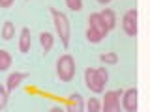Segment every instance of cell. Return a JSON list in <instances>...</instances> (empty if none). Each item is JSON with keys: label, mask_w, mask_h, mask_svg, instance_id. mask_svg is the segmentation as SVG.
<instances>
[{"label": "cell", "mask_w": 150, "mask_h": 112, "mask_svg": "<svg viewBox=\"0 0 150 112\" xmlns=\"http://www.w3.org/2000/svg\"><path fill=\"white\" fill-rule=\"evenodd\" d=\"M107 80H109V71H107V67H98V69L88 67L86 71H84V84H86V88L92 90L94 93H101L105 90Z\"/></svg>", "instance_id": "1"}, {"label": "cell", "mask_w": 150, "mask_h": 112, "mask_svg": "<svg viewBox=\"0 0 150 112\" xmlns=\"http://www.w3.org/2000/svg\"><path fill=\"white\" fill-rule=\"evenodd\" d=\"M49 11H51V15H53L54 28H56V34H58L60 41H62L64 47H68L69 45V37H71V26H69L68 17H66L62 11H58L56 8H51Z\"/></svg>", "instance_id": "2"}, {"label": "cell", "mask_w": 150, "mask_h": 112, "mask_svg": "<svg viewBox=\"0 0 150 112\" xmlns=\"http://www.w3.org/2000/svg\"><path fill=\"white\" fill-rule=\"evenodd\" d=\"M56 77L62 82H69L75 77V60L71 54H62L56 60Z\"/></svg>", "instance_id": "3"}, {"label": "cell", "mask_w": 150, "mask_h": 112, "mask_svg": "<svg viewBox=\"0 0 150 112\" xmlns=\"http://www.w3.org/2000/svg\"><path fill=\"white\" fill-rule=\"evenodd\" d=\"M124 95V90H109L105 92V97L101 101V112H120L122 110V105H120V99Z\"/></svg>", "instance_id": "4"}, {"label": "cell", "mask_w": 150, "mask_h": 112, "mask_svg": "<svg viewBox=\"0 0 150 112\" xmlns=\"http://www.w3.org/2000/svg\"><path fill=\"white\" fill-rule=\"evenodd\" d=\"M122 28L129 37H135L139 32L137 28V9H128L122 17Z\"/></svg>", "instance_id": "5"}, {"label": "cell", "mask_w": 150, "mask_h": 112, "mask_svg": "<svg viewBox=\"0 0 150 112\" xmlns=\"http://www.w3.org/2000/svg\"><path fill=\"white\" fill-rule=\"evenodd\" d=\"M122 108L126 112H137V88L124 90V95H122Z\"/></svg>", "instance_id": "6"}, {"label": "cell", "mask_w": 150, "mask_h": 112, "mask_svg": "<svg viewBox=\"0 0 150 112\" xmlns=\"http://www.w3.org/2000/svg\"><path fill=\"white\" fill-rule=\"evenodd\" d=\"M84 110V99L81 93H71L68 97V106L66 112H83Z\"/></svg>", "instance_id": "7"}, {"label": "cell", "mask_w": 150, "mask_h": 112, "mask_svg": "<svg viewBox=\"0 0 150 112\" xmlns=\"http://www.w3.org/2000/svg\"><path fill=\"white\" fill-rule=\"evenodd\" d=\"M30 47H32V34H30V28H23L21 34H19V50L23 54L30 52Z\"/></svg>", "instance_id": "8"}, {"label": "cell", "mask_w": 150, "mask_h": 112, "mask_svg": "<svg viewBox=\"0 0 150 112\" xmlns=\"http://www.w3.org/2000/svg\"><path fill=\"white\" fill-rule=\"evenodd\" d=\"M26 77H28V73H23V71H15V73L8 75V78H6V88H8V92H13L15 88H19V86H21V82L25 80Z\"/></svg>", "instance_id": "9"}, {"label": "cell", "mask_w": 150, "mask_h": 112, "mask_svg": "<svg viewBox=\"0 0 150 112\" xmlns=\"http://www.w3.org/2000/svg\"><path fill=\"white\" fill-rule=\"evenodd\" d=\"M88 26H94V28H98L100 32H103V36L107 37V34H109V28L105 26V22H103V19L100 13H92L90 17H88Z\"/></svg>", "instance_id": "10"}, {"label": "cell", "mask_w": 150, "mask_h": 112, "mask_svg": "<svg viewBox=\"0 0 150 112\" xmlns=\"http://www.w3.org/2000/svg\"><path fill=\"white\" fill-rule=\"evenodd\" d=\"M40 43H41V50L47 54L54 45V36L51 34V32H41L40 34Z\"/></svg>", "instance_id": "11"}, {"label": "cell", "mask_w": 150, "mask_h": 112, "mask_svg": "<svg viewBox=\"0 0 150 112\" xmlns=\"http://www.w3.org/2000/svg\"><path fill=\"white\" fill-rule=\"evenodd\" d=\"M100 15H101V19H103V22H105V26L109 28V32L115 28V24H116V15H115V11L112 9H109V8H105L103 11H100Z\"/></svg>", "instance_id": "12"}, {"label": "cell", "mask_w": 150, "mask_h": 112, "mask_svg": "<svg viewBox=\"0 0 150 112\" xmlns=\"http://www.w3.org/2000/svg\"><path fill=\"white\" fill-rule=\"evenodd\" d=\"M0 36H2V39H13L15 37V24H13L11 21H6L4 22V26H2V32H0Z\"/></svg>", "instance_id": "13"}, {"label": "cell", "mask_w": 150, "mask_h": 112, "mask_svg": "<svg viewBox=\"0 0 150 112\" xmlns=\"http://www.w3.org/2000/svg\"><path fill=\"white\" fill-rule=\"evenodd\" d=\"M103 32H100L98 28H94V26H88L86 28V41H90V43H100V41L103 39Z\"/></svg>", "instance_id": "14"}, {"label": "cell", "mask_w": 150, "mask_h": 112, "mask_svg": "<svg viewBox=\"0 0 150 112\" xmlns=\"http://www.w3.org/2000/svg\"><path fill=\"white\" fill-rule=\"evenodd\" d=\"M11 64H13L11 54H9L8 50L0 49V71H8V69L11 67Z\"/></svg>", "instance_id": "15"}, {"label": "cell", "mask_w": 150, "mask_h": 112, "mask_svg": "<svg viewBox=\"0 0 150 112\" xmlns=\"http://www.w3.org/2000/svg\"><path fill=\"white\" fill-rule=\"evenodd\" d=\"M100 60L103 65H112V64H118V54L116 52H103L100 56Z\"/></svg>", "instance_id": "16"}, {"label": "cell", "mask_w": 150, "mask_h": 112, "mask_svg": "<svg viewBox=\"0 0 150 112\" xmlns=\"http://www.w3.org/2000/svg\"><path fill=\"white\" fill-rule=\"evenodd\" d=\"M8 101H9V92H8L6 84H0V112L6 108Z\"/></svg>", "instance_id": "17"}, {"label": "cell", "mask_w": 150, "mask_h": 112, "mask_svg": "<svg viewBox=\"0 0 150 112\" xmlns=\"http://www.w3.org/2000/svg\"><path fill=\"white\" fill-rule=\"evenodd\" d=\"M86 110L88 112H101V101L96 99V97H90L86 101Z\"/></svg>", "instance_id": "18"}, {"label": "cell", "mask_w": 150, "mask_h": 112, "mask_svg": "<svg viewBox=\"0 0 150 112\" xmlns=\"http://www.w3.org/2000/svg\"><path fill=\"white\" fill-rule=\"evenodd\" d=\"M66 6L69 11H81L83 9V0H66Z\"/></svg>", "instance_id": "19"}, {"label": "cell", "mask_w": 150, "mask_h": 112, "mask_svg": "<svg viewBox=\"0 0 150 112\" xmlns=\"http://www.w3.org/2000/svg\"><path fill=\"white\" fill-rule=\"evenodd\" d=\"M13 4H15V0H0V8H4V9L11 8Z\"/></svg>", "instance_id": "20"}, {"label": "cell", "mask_w": 150, "mask_h": 112, "mask_svg": "<svg viewBox=\"0 0 150 112\" xmlns=\"http://www.w3.org/2000/svg\"><path fill=\"white\" fill-rule=\"evenodd\" d=\"M49 112H64V108H60V106H53Z\"/></svg>", "instance_id": "21"}, {"label": "cell", "mask_w": 150, "mask_h": 112, "mask_svg": "<svg viewBox=\"0 0 150 112\" xmlns=\"http://www.w3.org/2000/svg\"><path fill=\"white\" fill-rule=\"evenodd\" d=\"M96 2H100V4H103V6H105V4H109L111 0H96Z\"/></svg>", "instance_id": "22"}]
</instances>
